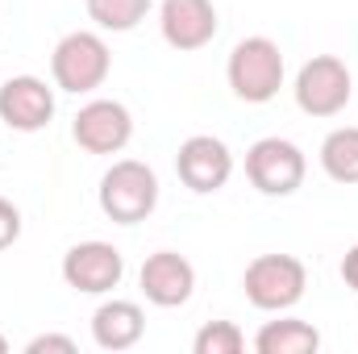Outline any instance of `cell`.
<instances>
[{
    "mask_svg": "<svg viewBox=\"0 0 358 354\" xmlns=\"http://www.w3.org/2000/svg\"><path fill=\"white\" fill-rule=\"evenodd\" d=\"M225 76H229V88L238 100L246 104H267L279 96L283 88V55L279 46L255 34V38H242L234 50H229V63H225Z\"/></svg>",
    "mask_w": 358,
    "mask_h": 354,
    "instance_id": "1",
    "label": "cell"
},
{
    "mask_svg": "<svg viewBox=\"0 0 358 354\" xmlns=\"http://www.w3.org/2000/svg\"><path fill=\"white\" fill-rule=\"evenodd\" d=\"M159 204V176L138 163V159H121L113 163L100 179V208L104 217H113L117 225H138L155 213Z\"/></svg>",
    "mask_w": 358,
    "mask_h": 354,
    "instance_id": "2",
    "label": "cell"
},
{
    "mask_svg": "<svg viewBox=\"0 0 358 354\" xmlns=\"http://www.w3.org/2000/svg\"><path fill=\"white\" fill-rule=\"evenodd\" d=\"M108 67H113V55L104 46L100 34L92 29H76L67 34L55 55H50V71H55V84L63 92H96L104 80H108Z\"/></svg>",
    "mask_w": 358,
    "mask_h": 354,
    "instance_id": "3",
    "label": "cell"
},
{
    "mask_svg": "<svg viewBox=\"0 0 358 354\" xmlns=\"http://www.w3.org/2000/svg\"><path fill=\"white\" fill-rule=\"evenodd\" d=\"M242 288H246V300L263 313H283L292 309L304 288H308V271L300 259L292 255H259L255 263L246 267L242 275Z\"/></svg>",
    "mask_w": 358,
    "mask_h": 354,
    "instance_id": "4",
    "label": "cell"
},
{
    "mask_svg": "<svg viewBox=\"0 0 358 354\" xmlns=\"http://www.w3.org/2000/svg\"><path fill=\"white\" fill-rule=\"evenodd\" d=\"M308 171V159L287 138H259L246 150V176L263 196H292Z\"/></svg>",
    "mask_w": 358,
    "mask_h": 354,
    "instance_id": "5",
    "label": "cell"
},
{
    "mask_svg": "<svg viewBox=\"0 0 358 354\" xmlns=\"http://www.w3.org/2000/svg\"><path fill=\"white\" fill-rule=\"evenodd\" d=\"M296 104L308 117H334L350 104V67L338 55H317L296 71Z\"/></svg>",
    "mask_w": 358,
    "mask_h": 354,
    "instance_id": "6",
    "label": "cell"
},
{
    "mask_svg": "<svg viewBox=\"0 0 358 354\" xmlns=\"http://www.w3.org/2000/svg\"><path fill=\"white\" fill-rule=\"evenodd\" d=\"M71 134L88 155H117L134 138V117L121 100H88L76 113Z\"/></svg>",
    "mask_w": 358,
    "mask_h": 354,
    "instance_id": "7",
    "label": "cell"
},
{
    "mask_svg": "<svg viewBox=\"0 0 358 354\" xmlns=\"http://www.w3.org/2000/svg\"><path fill=\"white\" fill-rule=\"evenodd\" d=\"M125 275V259L113 242H80L63 255V279L76 288V292H88V296H104L121 283Z\"/></svg>",
    "mask_w": 358,
    "mask_h": 354,
    "instance_id": "8",
    "label": "cell"
},
{
    "mask_svg": "<svg viewBox=\"0 0 358 354\" xmlns=\"http://www.w3.org/2000/svg\"><path fill=\"white\" fill-rule=\"evenodd\" d=\"M176 171L192 192L204 196V192H217V187L229 183V176H234V155H229V146H225L221 138H213V134H192V138L179 146Z\"/></svg>",
    "mask_w": 358,
    "mask_h": 354,
    "instance_id": "9",
    "label": "cell"
},
{
    "mask_svg": "<svg viewBox=\"0 0 358 354\" xmlns=\"http://www.w3.org/2000/svg\"><path fill=\"white\" fill-rule=\"evenodd\" d=\"M55 117V92L38 76H13L0 84V121L17 134H38Z\"/></svg>",
    "mask_w": 358,
    "mask_h": 354,
    "instance_id": "10",
    "label": "cell"
},
{
    "mask_svg": "<svg viewBox=\"0 0 358 354\" xmlns=\"http://www.w3.org/2000/svg\"><path fill=\"white\" fill-rule=\"evenodd\" d=\"M159 29H163L167 46L200 50L217 38V8H213V0H163Z\"/></svg>",
    "mask_w": 358,
    "mask_h": 354,
    "instance_id": "11",
    "label": "cell"
},
{
    "mask_svg": "<svg viewBox=\"0 0 358 354\" xmlns=\"http://www.w3.org/2000/svg\"><path fill=\"white\" fill-rule=\"evenodd\" d=\"M138 283H142V296H146L150 304H159V309H179V304L192 296V288H196V271H192V263H187L183 255L159 250V255H150V259L142 263Z\"/></svg>",
    "mask_w": 358,
    "mask_h": 354,
    "instance_id": "12",
    "label": "cell"
},
{
    "mask_svg": "<svg viewBox=\"0 0 358 354\" xmlns=\"http://www.w3.org/2000/svg\"><path fill=\"white\" fill-rule=\"evenodd\" d=\"M146 334V317L134 300H104L92 313V338L100 351H129Z\"/></svg>",
    "mask_w": 358,
    "mask_h": 354,
    "instance_id": "13",
    "label": "cell"
},
{
    "mask_svg": "<svg viewBox=\"0 0 358 354\" xmlns=\"http://www.w3.org/2000/svg\"><path fill=\"white\" fill-rule=\"evenodd\" d=\"M255 351L259 354H313L321 351V334L300 321V317H283V321H267L255 334Z\"/></svg>",
    "mask_w": 358,
    "mask_h": 354,
    "instance_id": "14",
    "label": "cell"
},
{
    "mask_svg": "<svg viewBox=\"0 0 358 354\" xmlns=\"http://www.w3.org/2000/svg\"><path fill=\"white\" fill-rule=\"evenodd\" d=\"M321 167L338 183H358V125H342L321 142Z\"/></svg>",
    "mask_w": 358,
    "mask_h": 354,
    "instance_id": "15",
    "label": "cell"
},
{
    "mask_svg": "<svg viewBox=\"0 0 358 354\" xmlns=\"http://www.w3.org/2000/svg\"><path fill=\"white\" fill-rule=\"evenodd\" d=\"M146 13H150V0H88V17L100 29H113V34L134 29Z\"/></svg>",
    "mask_w": 358,
    "mask_h": 354,
    "instance_id": "16",
    "label": "cell"
},
{
    "mask_svg": "<svg viewBox=\"0 0 358 354\" xmlns=\"http://www.w3.org/2000/svg\"><path fill=\"white\" fill-rule=\"evenodd\" d=\"M242 346H246V334L234 321H208L192 338V351L196 354H242Z\"/></svg>",
    "mask_w": 358,
    "mask_h": 354,
    "instance_id": "17",
    "label": "cell"
},
{
    "mask_svg": "<svg viewBox=\"0 0 358 354\" xmlns=\"http://www.w3.org/2000/svg\"><path fill=\"white\" fill-rule=\"evenodd\" d=\"M17 238H21V213H17L13 200L0 196V250H8Z\"/></svg>",
    "mask_w": 358,
    "mask_h": 354,
    "instance_id": "18",
    "label": "cell"
},
{
    "mask_svg": "<svg viewBox=\"0 0 358 354\" xmlns=\"http://www.w3.org/2000/svg\"><path fill=\"white\" fill-rule=\"evenodd\" d=\"M29 354H42V351H59V354H76V342L71 338H63V334H38L29 346H25Z\"/></svg>",
    "mask_w": 358,
    "mask_h": 354,
    "instance_id": "19",
    "label": "cell"
},
{
    "mask_svg": "<svg viewBox=\"0 0 358 354\" xmlns=\"http://www.w3.org/2000/svg\"><path fill=\"white\" fill-rule=\"evenodd\" d=\"M342 279L358 292V246H350V250H346V259H342Z\"/></svg>",
    "mask_w": 358,
    "mask_h": 354,
    "instance_id": "20",
    "label": "cell"
},
{
    "mask_svg": "<svg viewBox=\"0 0 358 354\" xmlns=\"http://www.w3.org/2000/svg\"><path fill=\"white\" fill-rule=\"evenodd\" d=\"M8 351V338H4V334H0V354Z\"/></svg>",
    "mask_w": 358,
    "mask_h": 354,
    "instance_id": "21",
    "label": "cell"
}]
</instances>
